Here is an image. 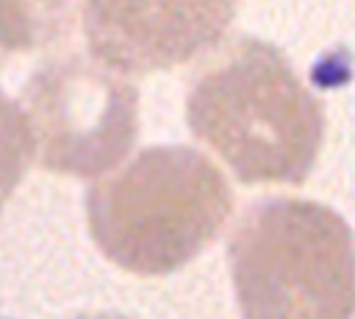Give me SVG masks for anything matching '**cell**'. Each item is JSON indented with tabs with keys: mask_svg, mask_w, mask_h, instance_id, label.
<instances>
[{
	"mask_svg": "<svg viewBox=\"0 0 355 319\" xmlns=\"http://www.w3.org/2000/svg\"><path fill=\"white\" fill-rule=\"evenodd\" d=\"M186 122L244 183H302L324 141V108L275 44L236 36L186 89Z\"/></svg>",
	"mask_w": 355,
	"mask_h": 319,
	"instance_id": "6da1fadb",
	"label": "cell"
},
{
	"mask_svg": "<svg viewBox=\"0 0 355 319\" xmlns=\"http://www.w3.org/2000/svg\"><path fill=\"white\" fill-rule=\"evenodd\" d=\"M233 211L219 166L183 144L144 147L86 191V222L108 261L169 275L200 255Z\"/></svg>",
	"mask_w": 355,
	"mask_h": 319,
	"instance_id": "7a4b0ae2",
	"label": "cell"
},
{
	"mask_svg": "<svg viewBox=\"0 0 355 319\" xmlns=\"http://www.w3.org/2000/svg\"><path fill=\"white\" fill-rule=\"evenodd\" d=\"M241 319H352L355 236L330 205L269 197L250 205L227 241Z\"/></svg>",
	"mask_w": 355,
	"mask_h": 319,
	"instance_id": "3957f363",
	"label": "cell"
},
{
	"mask_svg": "<svg viewBox=\"0 0 355 319\" xmlns=\"http://www.w3.org/2000/svg\"><path fill=\"white\" fill-rule=\"evenodd\" d=\"M19 105L39 164L55 175L97 178L128 155L139 133L136 86L80 53L42 61Z\"/></svg>",
	"mask_w": 355,
	"mask_h": 319,
	"instance_id": "277c9868",
	"label": "cell"
},
{
	"mask_svg": "<svg viewBox=\"0 0 355 319\" xmlns=\"http://www.w3.org/2000/svg\"><path fill=\"white\" fill-rule=\"evenodd\" d=\"M239 0H83L92 55L119 75H150L214 47Z\"/></svg>",
	"mask_w": 355,
	"mask_h": 319,
	"instance_id": "5b68a950",
	"label": "cell"
},
{
	"mask_svg": "<svg viewBox=\"0 0 355 319\" xmlns=\"http://www.w3.org/2000/svg\"><path fill=\"white\" fill-rule=\"evenodd\" d=\"M80 8L83 0H0V58L55 44Z\"/></svg>",
	"mask_w": 355,
	"mask_h": 319,
	"instance_id": "8992f818",
	"label": "cell"
},
{
	"mask_svg": "<svg viewBox=\"0 0 355 319\" xmlns=\"http://www.w3.org/2000/svg\"><path fill=\"white\" fill-rule=\"evenodd\" d=\"M31 155H36L25 111L0 92V202L22 180Z\"/></svg>",
	"mask_w": 355,
	"mask_h": 319,
	"instance_id": "52a82bcc",
	"label": "cell"
},
{
	"mask_svg": "<svg viewBox=\"0 0 355 319\" xmlns=\"http://www.w3.org/2000/svg\"><path fill=\"white\" fill-rule=\"evenodd\" d=\"M75 319H130V316H122V313H108V311H97V313H80Z\"/></svg>",
	"mask_w": 355,
	"mask_h": 319,
	"instance_id": "ba28073f",
	"label": "cell"
},
{
	"mask_svg": "<svg viewBox=\"0 0 355 319\" xmlns=\"http://www.w3.org/2000/svg\"><path fill=\"white\" fill-rule=\"evenodd\" d=\"M352 319H355V316H352Z\"/></svg>",
	"mask_w": 355,
	"mask_h": 319,
	"instance_id": "9c48e42d",
	"label": "cell"
}]
</instances>
